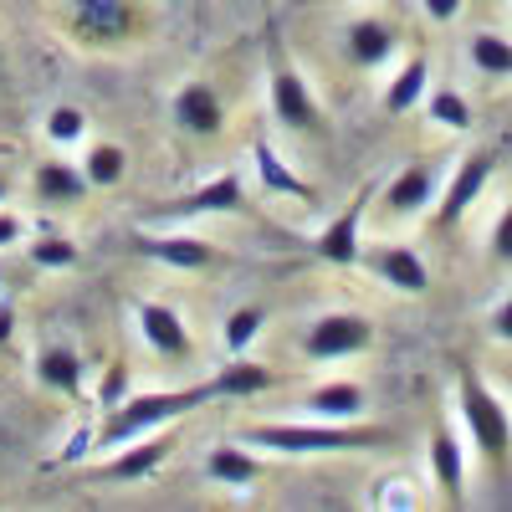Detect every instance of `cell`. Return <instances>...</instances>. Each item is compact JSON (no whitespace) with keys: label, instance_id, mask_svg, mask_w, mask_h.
<instances>
[{"label":"cell","instance_id":"1","mask_svg":"<svg viewBox=\"0 0 512 512\" xmlns=\"http://www.w3.org/2000/svg\"><path fill=\"white\" fill-rule=\"evenodd\" d=\"M205 400H216V384H195V390H149V395H134V400H123L108 410V420L98 425V436L93 446L98 451H118L128 441H139L149 431H159V425L169 420H180L190 410H200Z\"/></svg>","mask_w":512,"mask_h":512},{"label":"cell","instance_id":"2","mask_svg":"<svg viewBox=\"0 0 512 512\" xmlns=\"http://www.w3.org/2000/svg\"><path fill=\"white\" fill-rule=\"evenodd\" d=\"M241 441L251 451H277V456H338V451H364L379 436L344 431V425H251Z\"/></svg>","mask_w":512,"mask_h":512},{"label":"cell","instance_id":"3","mask_svg":"<svg viewBox=\"0 0 512 512\" xmlns=\"http://www.w3.org/2000/svg\"><path fill=\"white\" fill-rule=\"evenodd\" d=\"M456 395H461V420H466V431H472L477 451L497 466V472H507V461H512V420H507L502 400L482 384L477 369H461Z\"/></svg>","mask_w":512,"mask_h":512},{"label":"cell","instance_id":"4","mask_svg":"<svg viewBox=\"0 0 512 512\" xmlns=\"http://www.w3.org/2000/svg\"><path fill=\"white\" fill-rule=\"evenodd\" d=\"M369 344H374V323H369V318H359V313H328V318H318V323L308 328L303 354L328 364V359L364 354Z\"/></svg>","mask_w":512,"mask_h":512},{"label":"cell","instance_id":"5","mask_svg":"<svg viewBox=\"0 0 512 512\" xmlns=\"http://www.w3.org/2000/svg\"><path fill=\"white\" fill-rule=\"evenodd\" d=\"M369 195H374V185H364V190L349 200V210H338L333 226H323V236L313 241V251L323 256L328 267H354V262H364V246H359V221H364V210H369Z\"/></svg>","mask_w":512,"mask_h":512},{"label":"cell","instance_id":"6","mask_svg":"<svg viewBox=\"0 0 512 512\" xmlns=\"http://www.w3.org/2000/svg\"><path fill=\"white\" fill-rule=\"evenodd\" d=\"M272 113H277L282 128H292V134H318L323 128V113H318V103L308 93V82L297 77L292 67L272 72Z\"/></svg>","mask_w":512,"mask_h":512},{"label":"cell","instance_id":"7","mask_svg":"<svg viewBox=\"0 0 512 512\" xmlns=\"http://www.w3.org/2000/svg\"><path fill=\"white\" fill-rule=\"evenodd\" d=\"M139 333H144V344L154 354H164V359H190V349H195L185 318L175 308H164V303H144L139 308Z\"/></svg>","mask_w":512,"mask_h":512},{"label":"cell","instance_id":"8","mask_svg":"<svg viewBox=\"0 0 512 512\" xmlns=\"http://www.w3.org/2000/svg\"><path fill=\"white\" fill-rule=\"evenodd\" d=\"M487 180H492V154H466L456 164L446 195H441V226H456L466 210H472V200L487 190Z\"/></svg>","mask_w":512,"mask_h":512},{"label":"cell","instance_id":"9","mask_svg":"<svg viewBox=\"0 0 512 512\" xmlns=\"http://www.w3.org/2000/svg\"><path fill=\"white\" fill-rule=\"evenodd\" d=\"M169 451H175V436L149 431V436H139V441L118 446V461H108V466H103V477H108V482H139V477L159 472V461H164Z\"/></svg>","mask_w":512,"mask_h":512},{"label":"cell","instance_id":"10","mask_svg":"<svg viewBox=\"0 0 512 512\" xmlns=\"http://www.w3.org/2000/svg\"><path fill=\"white\" fill-rule=\"evenodd\" d=\"M134 246L164 267H180V272H200V267L216 262V246L195 241V236H134Z\"/></svg>","mask_w":512,"mask_h":512},{"label":"cell","instance_id":"11","mask_svg":"<svg viewBox=\"0 0 512 512\" xmlns=\"http://www.w3.org/2000/svg\"><path fill=\"white\" fill-rule=\"evenodd\" d=\"M231 210H241V175H216L210 185L175 200L164 216H231Z\"/></svg>","mask_w":512,"mask_h":512},{"label":"cell","instance_id":"12","mask_svg":"<svg viewBox=\"0 0 512 512\" xmlns=\"http://www.w3.org/2000/svg\"><path fill=\"white\" fill-rule=\"evenodd\" d=\"M364 262L390 287H400V292H425V287H431V272H425V262H420L410 246H374Z\"/></svg>","mask_w":512,"mask_h":512},{"label":"cell","instance_id":"13","mask_svg":"<svg viewBox=\"0 0 512 512\" xmlns=\"http://www.w3.org/2000/svg\"><path fill=\"white\" fill-rule=\"evenodd\" d=\"M431 472H436V487L446 492V502L461 507L466 502V456L446 425H436V436H431Z\"/></svg>","mask_w":512,"mask_h":512},{"label":"cell","instance_id":"14","mask_svg":"<svg viewBox=\"0 0 512 512\" xmlns=\"http://www.w3.org/2000/svg\"><path fill=\"white\" fill-rule=\"evenodd\" d=\"M431 195H436V175L425 164H410L384 185V210H390V216H415V210L431 205Z\"/></svg>","mask_w":512,"mask_h":512},{"label":"cell","instance_id":"15","mask_svg":"<svg viewBox=\"0 0 512 512\" xmlns=\"http://www.w3.org/2000/svg\"><path fill=\"white\" fill-rule=\"evenodd\" d=\"M175 118L185 134H216L221 128V98L216 88H205V82H185L175 93Z\"/></svg>","mask_w":512,"mask_h":512},{"label":"cell","instance_id":"16","mask_svg":"<svg viewBox=\"0 0 512 512\" xmlns=\"http://www.w3.org/2000/svg\"><path fill=\"white\" fill-rule=\"evenodd\" d=\"M210 384H216V400H246V395H267L272 384H277V374L267 364H251V359L236 354Z\"/></svg>","mask_w":512,"mask_h":512},{"label":"cell","instance_id":"17","mask_svg":"<svg viewBox=\"0 0 512 512\" xmlns=\"http://www.w3.org/2000/svg\"><path fill=\"white\" fill-rule=\"evenodd\" d=\"M303 410L318 420H354V415H364V390L354 379H333V384H318L303 400Z\"/></svg>","mask_w":512,"mask_h":512},{"label":"cell","instance_id":"18","mask_svg":"<svg viewBox=\"0 0 512 512\" xmlns=\"http://www.w3.org/2000/svg\"><path fill=\"white\" fill-rule=\"evenodd\" d=\"M205 477L210 482H226V487H251L256 477H262V461H256L251 456V446L241 441V446H216V451H210L205 456Z\"/></svg>","mask_w":512,"mask_h":512},{"label":"cell","instance_id":"19","mask_svg":"<svg viewBox=\"0 0 512 512\" xmlns=\"http://www.w3.org/2000/svg\"><path fill=\"white\" fill-rule=\"evenodd\" d=\"M36 195L41 200H52V205H72L88 195V175L62 159H47V164H36Z\"/></svg>","mask_w":512,"mask_h":512},{"label":"cell","instance_id":"20","mask_svg":"<svg viewBox=\"0 0 512 512\" xmlns=\"http://www.w3.org/2000/svg\"><path fill=\"white\" fill-rule=\"evenodd\" d=\"M425 93H431V67H425V57H410L384 88V113H410L415 103H425Z\"/></svg>","mask_w":512,"mask_h":512},{"label":"cell","instance_id":"21","mask_svg":"<svg viewBox=\"0 0 512 512\" xmlns=\"http://www.w3.org/2000/svg\"><path fill=\"white\" fill-rule=\"evenodd\" d=\"M251 159H256V175H262V185L272 190V195H292V200H313V185L303 180V175H292V169L277 159V149L272 144H256L251 149Z\"/></svg>","mask_w":512,"mask_h":512},{"label":"cell","instance_id":"22","mask_svg":"<svg viewBox=\"0 0 512 512\" xmlns=\"http://www.w3.org/2000/svg\"><path fill=\"white\" fill-rule=\"evenodd\" d=\"M390 52H395V31L384 26V21L369 16V21H354V26H349V57H354L359 67H379Z\"/></svg>","mask_w":512,"mask_h":512},{"label":"cell","instance_id":"23","mask_svg":"<svg viewBox=\"0 0 512 512\" xmlns=\"http://www.w3.org/2000/svg\"><path fill=\"white\" fill-rule=\"evenodd\" d=\"M36 379L47 384V390H57V395H77L82 390V359H77V349H47L36 359Z\"/></svg>","mask_w":512,"mask_h":512},{"label":"cell","instance_id":"24","mask_svg":"<svg viewBox=\"0 0 512 512\" xmlns=\"http://www.w3.org/2000/svg\"><path fill=\"white\" fill-rule=\"evenodd\" d=\"M425 108H431V118L441 128H451V134H466V128H472V103H466L456 88H431L425 93Z\"/></svg>","mask_w":512,"mask_h":512},{"label":"cell","instance_id":"25","mask_svg":"<svg viewBox=\"0 0 512 512\" xmlns=\"http://www.w3.org/2000/svg\"><path fill=\"white\" fill-rule=\"evenodd\" d=\"M472 62L487 77H507L512 72V41L507 36H492V31H477L472 36Z\"/></svg>","mask_w":512,"mask_h":512},{"label":"cell","instance_id":"26","mask_svg":"<svg viewBox=\"0 0 512 512\" xmlns=\"http://www.w3.org/2000/svg\"><path fill=\"white\" fill-rule=\"evenodd\" d=\"M123 169H128V154L118 149V144H98L93 154H88V164H82V175H88V185H118L123 180Z\"/></svg>","mask_w":512,"mask_h":512},{"label":"cell","instance_id":"27","mask_svg":"<svg viewBox=\"0 0 512 512\" xmlns=\"http://www.w3.org/2000/svg\"><path fill=\"white\" fill-rule=\"evenodd\" d=\"M82 21H88L98 36H118L128 26V0H77Z\"/></svg>","mask_w":512,"mask_h":512},{"label":"cell","instance_id":"28","mask_svg":"<svg viewBox=\"0 0 512 512\" xmlns=\"http://www.w3.org/2000/svg\"><path fill=\"white\" fill-rule=\"evenodd\" d=\"M262 308H236L231 318H226V349L231 354H246L251 344H256V333H262Z\"/></svg>","mask_w":512,"mask_h":512},{"label":"cell","instance_id":"29","mask_svg":"<svg viewBox=\"0 0 512 512\" xmlns=\"http://www.w3.org/2000/svg\"><path fill=\"white\" fill-rule=\"evenodd\" d=\"M31 262L47 267V272H67V267H77V246H72L67 236H41V241L31 246Z\"/></svg>","mask_w":512,"mask_h":512},{"label":"cell","instance_id":"30","mask_svg":"<svg viewBox=\"0 0 512 512\" xmlns=\"http://www.w3.org/2000/svg\"><path fill=\"white\" fill-rule=\"evenodd\" d=\"M82 134H88V113L82 108H52L47 113V139L52 144H77Z\"/></svg>","mask_w":512,"mask_h":512},{"label":"cell","instance_id":"31","mask_svg":"<svg viewBox=\"0 0 512 512\" xmlns=\"http://www.w3.org/2000/svg\"><path fill=\"white\" fill-rule=\"evenodd\" d=\"M123 400H128V369L113 364V369L103 374V384H98V405L113 410V405H123Z\"/></svg>","mask_w":512,"mask_h":512},{"label":"cell","instance_id":"32","mask_svg":"<svg viewBox=\"0 0 512 512\" xmlns=\"http://www.w3.org/2000/svg\"><path fill=\"white\" fill-rule=\"evenodd\" d=\"M492 256L497 262H512V205L497 216V226H492Z\"/></svg>","mask_w":512,"mask_h":512},{"label":"cell","instance_id":"33","mask_svg":"<svg viewBox=\"0 0 512 512\" xmlns=\"http://www.w3.org/2000/svg\"><path fill=\"white\" fill-rule=\"evenodd\" d=\"M420 6H425L431 21H456L461 16V0H420Z\"/></svg>","mask_w":512,"mask_h":512},{"label":"cell","instance_id":"34","mask_svg":"<svg viewBox=\"0 0 512 512\" xmlns=\"http://www.w3.org/2000/svg\"><path fill=\"white\" fill-rule=\"evenodd\" d=\"M492 333H497V338H507V344H512V297H507V303H502V308L492 313Z\"/></svg>","mask_w":512,"mask_h":512},{"label":"cell","instance_id":"35","mask_svg":"<svg viewBox=\"0 0 512 512\" xmlns=\"http://www.w3.org/2000/svg\"><path fill=\"white\" fill-rule=\"evenodd\" d=\"M21 241V216H0V246Z\"/></svg>","mask_w":512,"mask_h":512},{"label":"cell","instance_id":"36","mask_svg":"<svg viewBox=\"0 0 512 512\" xmlns=\"http://www.w3.org/2000/svg\"><path fill=\"white\" fill-rule=\"evenodd\" d=\"M11 328H16V313L0 303V349H6V338H11Z\"/></svg>","mask_w":512,"mask_h":512},{"label":"cell","instance_id":"37","mask_svg":"<svg viewBox=\"0 0 512 512\" xmlns=\"http://www.w3.org/2000/svg\"><path fill=\"white\" fill-rule=\"evenodd\" d=\"M11 195V185H6V175H0V200H6Z\"/></svg>","mask_w":512,"mask_h":512},{"label":"cell","instance_id":"38","mask_svg":"<svg viewBox=\"0 0 512 512\" xmlns=\"http://www.w3.org/2000/svg\"><path fill=\"white\" fill-rule=\"evenodd\" d=\"M0 282H6V272H0Z\"/></svg>","mask_w":512,"mask_h":512}]
</instances>
